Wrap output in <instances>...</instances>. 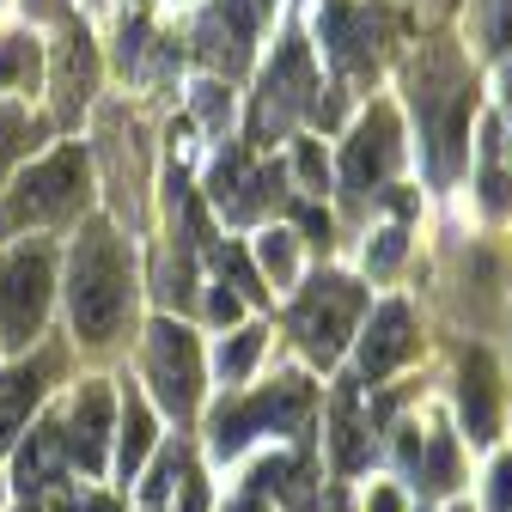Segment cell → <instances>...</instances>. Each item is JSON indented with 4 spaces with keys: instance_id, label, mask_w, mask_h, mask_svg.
I'll use <instances>...</instances> for the list:
<instances>
[{
    "instance_id": "1",
    "label": "cell",
    "mask_w": 512,
    "mask_h": 512,
    "mask_svg": "<svg viewBox=\"0 0 512 512\" xmlns=\"http://www.w3.org/2000/svg\"><path fill=\"white\" fill-rule=\"evenodd\" d=\"M128 250L116 238V226L92 220L74 244V275H68V305H74V330L80 342L104 348L116 330H122V317H128Z\"/></svg>"
},
{
    "instance_id": "2",
    "label": "cell",
    "mask_w": 512,
    "mask_h": 512,
    "mask_svg": "<svg viewBox=\"0 0 512 512\" xmlns=\"http://www.w3.org/2000/svg\"><path fill=\"white\" fill-rule=\"evenodd\" d=\"M409 92H415V110H421L427 171H433V183H445V177L458 171V153H464V128H470V110H476V86L464 80L458 55L433 43V49L415 55Z\"/></svg>"
},
{
    "instance_id": "3",
    "label": "cell",
    "mask_w": 512,
    "mask_h": 512,
    "mask_svg": "<svg viewBox=\"0 0 512 512\" xmlns=\"http://www.w3.org/2000/svg\"><path fill=\"white\" fill-rule=\"evenodd\" d=\"M86 208V153L61 147L49 153L37 171H25L13 183V196L0 202V238L19 226H49V220H74Z\"/></svg>"
},
{
    "instance_id": "4",
    "label": "cell",
    "mask_w": 512,
    "mask_h": 512,
    "mask_svg": "<svg viewBox=\"0 0 512 512\" xmlns=\"http://www.w3.org/2000/svg\"><path fill=\"white\" fill-rule=\"evenodd\" d=\"M49 287H55V263H49V244H25L0 263V342H31L43 330V311H49Z\"/></svg>"
},
{
    "instance_id": "5",
    "label": "cell",
    "mask_w": 512,
    "mask_h": 512,
    "mask_svg": "<svg viewBox=\"0 0 512 512\" xmlns=\"http://www.w3.org/2000/svg\"><path fill=\"white\" fill-rule=\"evenodd\" d=\"M360 287L354 281H342V275H324L299 305H293V330H299V342H305V354L311 360H336L342 354V342L354 336V324H360Z\"/></svg>"
},
{
    "instance_id": "6",
    "label": "cell",
    "mask_w": 512,
    "mask_h": 512,
    "mask_svg": "<svg viewBox=\"0 0 512 512\" xmlns=\"http://www.w3.org/2000/svg\"><path fill=\"white\" fill-rule=\"evenodd\" d=\"M147 384L159 391V403H165L177 421L196 409L202 354H196V336H189L183 324H171V317H159V324L147 330Z\"/></svg>"
},
{
    "instance_id": "7",
    "label": "cell",
    "mask_w": 512,
    "mask_h": 512,
    "mask_svg": "<svg viewBox=\"0 0 512 512\" xmlns=\"http://www.w3.org/2000/svg\"><path fill=\"white\" fill-rule=\"evenodd\" d=\"M305 104H311V61H305V43H287L275 55V68L263 74V98H256V141L287 135Z\"/></svg>"
},
{
    "instance_id": "8",
    "label": "cell",
    "mask_w": 512,
    "mask_h": 512,
    "mask_svg": "<svg viewBox=\"0 0 512 512\" xmlns=\"http://www.w3.org/2000/svg\"><path fill=\"white\" fill-rule=\"evenodd\" d=\"M397 159H403V141H397V116L391 110H372L360 128H354V141H348V183L354 189H378L384 177L397 171Z\"/></svg>"
},
{
    "instance_id": "9",
    "label": "cell",
    "mask_w": 512,
    "mask_h": 512,
    "mask_svg": "<svg viewBox=\"0 0 512 512\" xmlns=\"http://www.w3.org/2000/svg\"><path fill=\"white\" fill-rule=\"evenodd\" d=\"M202 61L220 74H238L244 61H250V37H256V7L250 0H220V7H208L202 19Z\"/></svg>"
},
{
    "instance_id": "10",
    "label": "cell",
    "mask_w": 512,
    "mask_h": 512,
    "mask_svg": "<svg viewBox=\"0 0 512 512\" xmlns=\"http://www.w3.org/2000/svg\"><path fill=\"white\" fill-rule=\"evenodd\" d=\"M305 409V384H281V397L269 391V397H256V403H244V409H220L214 415V452L220 458H232V452H244V439L256 433V427H275L281 415H299Z\"/></svg>"
},
{
    "instance_id": "11",
    "label": "cell",
    "mask_w": 512,
    "mask_h": 512,
    "mask_svg": "<svg viewBox=\"0 0 512 512\" xmlns=\"http://www.w3.org/2000/svg\"><path fill=\"white\" fill-rule=\"evenodd\" d=\"M409 348H415L409 305H384V311L372 317L366 342H360V372H366V378H384L391 366H403V360H409Z\"/></svg>"
},
{
    "instance_id": "12",
    "label": "cell",
    "mask_w": 512,
    "mask_h": 512,
    "mask_svg": "<svg viewBox=\"0 0 512 512\" xmlns=\"http://www.w3.org/2000/svg\"><path fill=\"white\" fill-rule=\"evenodd\" d=\"M92 86H98V55H92V37L74 31L61 43V61H55V110H61V122H74L86 110Z\"/></svg>"
},
{
    "instance_id": "13",
    "label": "cell",
    "mask_w": 512,
    "mask_h": 512,
    "mask_svg": "<svg viewBox=\"0 0 512 512\" xmlns=\"http://www.w3.org/2000/svg\"><path fill=\"white\" fill-rule=\"evenodd\" d=\"M68 445H74V458H80V470H104V452H110V391L104 384H86V391L74 397V433H68Z\"/></svg>"
},
{
    "instance_id": "14",
    "label": "cell",
    "mask_w": 512,
    "mask_h": 512,
    "mask_svg": "<svg viewBox=\"0 0 512 512\" xmlns=\"http://www.w3.org/2000/svg\"><path fill=\"white\" fill-rule=\"evenodd\" d=\"M458 409H464V433H470V439H494V421H500V391H494V366H488V354H470V360H464Z\"/></svg>"
},
{
    "instance_id": "15",
    "label": "cell",
    "mask_w": 512,
    "mask_h": 512,
    "mask_svg": "<svg viewBox=\"0 0 512 512\" xmlns=\"http://www.w3.org/2000/svg\"><path fill=\"white\" fill-rule=\"evenodd\" d=\"M324 43H330V55L342 61V68H366L372 61V19L342 7V0H330L324 7Z\"/></svg>"
},
{
    "instance_id": "16",
    "label": "cell",
    "mask_w": 512,
    "mask_h": 512,
    "mask_svg": "<svg viewBox=\"0 0 512 512\" xmlns=\"http://www.w3.org/2000/svg\"><path fill=\"white\" fill-rule=\"evenodd\" d=\"M37 391H43L37 366H13V372H0V445H13V433H19V421L31 415Z\"/></svg>"
},
{
    "instance_id": "17",
    "label": "cell",
    "mask_w": 512,
    "mask_h": 512,
    "mask_svg": "<svg viewBox=\"0 0 512 512\" xmlns=\"http://www.w3.org/2000/svg\"><path fill=\"white\" fill-rule=\"evenodd\" d=\"M147 445H153V415H147V403H141V397H128V409H122V452H116L122 482L147 464Z\"/></svg>"
},
{
    "instance_id": "18",
    "label": "cell",
    "mask_w": 512,
    "mask_h": 512,
    "mask_svg": "<svg viewBox=\"0 0 512 512\" xmlns=\"http://www.w3.org/2000/svg\"><path fill=\"white\" fill-rule=\"evenodd\" d=\"M256 256H263V275L275 281V287H287L293 281V269H299V256H293V232H263V244H256Z\"/></svg>"
},
{
    "instance_id": "19",
    "label": "cell",
    "mask_w": 512,
    "mask_h": 512,
    "mask_svg": "<svg viewBox=\"0 0 512 512\" xmlns=\"http://www.w3.org/2000/svg\"><path fill=\"white\" fill-rule=\"evenodd\" d=\"M31 141H37V122L19 104H0V171H7V159H19Z\"/></svg>"
},
{
    "instance_id": "20",
    "label": "cell",
    "mask_w": 512,
    "mask_h": 512,
    "mask_svg": "<svg viewBox=\"0 0 512 512\" xmlns=\"http://www.w3.org/2000/svg\"><path fill=\"white\" fill-rule=\"evenodd\" d=\"M256 354H263V330H238L232 342H220V372L226 378H244L256 366Z\"/></svg>"
},
{
    "instance_id": "21",
    "label": "cell",
    "mask_w": 512,
    "mask_h": 512,
    "mask_svg": "<svg viewBox=\"0 0 512 512\" xmlns=\"http://www.w3.org/2000/svg\"><path fill=\"white\" fill-rule=\"evenodd\" d=\"M31 68H37V49L25 37H0V86L31 80Z\"/></svg>"
},
{
    "instance_id": "22",
    "label": "cell",
    "mask_w": 512,
    "mask_h": 512,
    "mask_svg": "<svg viewBox=\"0 0 512 512\" xmlns=\"http://www.w3.org/2000/svg\"><path fill=\"white\" fill-rule=\"evenodd\" d=\"M336 464H342V470H360V464H366V439H360V427H354V409H348V403L336 409Z\"/></svg>"
},
{
    "instance_id": "23",
    "label": "cell",
    "mask_w": 512,
    "mask_h": 512,
    "mask_svg": "<svg viewBox=\"0 0 512 512\" xmlns=\"http://www.w3.org/2000/svg\"><path fill=\"white\" fill-rule=\"evenodd\" d=\"M196 116H202L208 128H226L232 98H226V86H220V80H202V86H196Z\"/></svg>"
},
{
    "instance_id": "24",
    "label": "cell",
    "mask_w": 512,
    "mask_h": 512,
    "mask_svg": "<svg viewBox=\"0 0 512 512\" xmlns=\"http://www.w3.org/2000/svg\"><path fill=\"white\" fill-rule=\"evenodd\" d=\"M366 263H372V275H391V269L403 263V226H384L378 244L366 250Z\"/></svg>"
},
{
    "instance_id": "25",
    "label": "cell",
    "mask_w": 512,
    "mask_h": 512,
    "mask_svg": "<svg viewBox=\"0 0 512 512\" xmlns=\"http://www.w3.org/2000/svg\"><path fill=\"white\" fill-rule=\"evenodd\" d=\"M482 37H488V49H512V0H488Z\"/></svg>"
},
{
    "instance_id": "26",
    "label": "cell",
    "mask_w": 512,
    "mask_h": 512,
    "mask_svg": "<svg viewBox=\"0 0 512 512\" xmlns=\"http://www.w3.org/2000/svg\"><path fill=\"white\" fill-rule=\"evenodd\" d=\"M427 488H452V439H433L427 445Z\"/></svg>"
},
{
    "instance_id": "27",
    "label": "cell",
    "mask_w": 512,
    "mask_h": 512,
    "mask_svg": "<svg viewBox=\"0 0 512 512\" xmlns=\"http://www.w3.org/2000/svg\"><path fill=\"white\" fill-rule=\"evenodd\" d=\"M482 208L488 214H506L512 208V177L506 171H482Z\"/></svg>"
},
{
    "instance_id": "28",
    "label": "cell",
    "mask_w": 512,
    "mask_h": 512,
    "mask_svg": "<svg viewBox=\"0 0 512 512\" xmlns=\"http://www.w3.org/2000/svg\"><path fill=\"white\" fill-rule=\"evenodd\" d=\"M488 482H494L488 488V512H512V458H500Z\"/></svg>"
},
{
    "instance_id": "29",
    "label": "cell",
    "mask_w": 512,
    "mask_h": 512,
    "mask_svg": "<svg viewBox=\"0 0 512 512\" xmlns=\"http://www.w3.org/2000/svg\"><path fill=\"white\" fill-rule=\"evenodd\" d=\"M220 269H226V275H232V281H238V287H244L250 299H256V293H263V287H256V275H250V263H244V256H238V250H220Z\"/></svg>"
},
{
    "instance_id": "30",
    "label": "cell",
    "mask_w": 512,
    "mask_h": 512,
    "mask_svg": "<svg viewBox=\"0 0 512 512\" xmlns=\"http://www.w3.org/2000/svg\"><path fill=\"white\" fill-rule=\"evenodd\" d=\"M299 177H305V183H311V189H324V153H317V147H311V141H305V147H299Z\"/></svg>"
},
{
    "instance_id": "31",
    "label": "cell",
    "mask_w": 512,
    "mask_h": 512,
    "mask_svg": "<svg viewBox=\"0 0 512 512\" xmlns=\"http://www.w3.org/2000/svg\"><path fill=\"white\" fill-rule=\"evenodd\" d=\"M183 512H208V488H202V476H183Z\"/></svg>"
},
{
    "instance_id": "32",
    "label": "cell",
    "mask_w": 512,
    "mask_h": 512,
    "mask_svg": "<svg viewBox=\"0 0 512 512\" xmlns=\"http://www.w3.org/2000/svg\"><path fill=\"white\" fill-rule=\"evenodd\" d=\"M366 512H403V494H397V488H372Z\"/></svg>"
},
{
    "instance_id": "33",
    "label": "cell",
    "mask_w": 512,
    "mask_h": 512,
    "mask_svg": "<svg viewBox=\"0 0 512 512\" xmlns=\"http://www.w3.org/2000/svg\"><path fill=\"white\" fill-rule=\"evenodd\" d=\"M299 220H305V232H311L317 244H330V220H324V214H317V208H299Z\"/></svg>"
},
{
    "instance_id": "34",
    "label": "cell",
    "mask_w": 512,
    "mask_h": 512,
    "mask_svg": "<svg viewBox=\"0 0 512 512\" xmlns=\"http://www.w3.org/2000/svg\"><path fill=\"white\" fill-rule=\"evenodd\" d=\"M506 110H512V68H506Z\"/></svg>"
}]
</instances>
